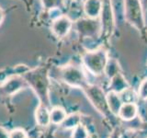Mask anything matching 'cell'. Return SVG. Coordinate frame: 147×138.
I'll return each instance as SVG.
<instances>
[{
    "label": "cell",
    "mask_w": 147,
    "mask_h": 138,
    "mask_svg": "<svg viewBox=\"0 0 147 138\" xmlns=\"http://www.w3.org/2000/svg\"><path fill=\"white\" fill-rule=\"evenodd\" d=\"M23 77L25 78L28 85L38 95L40 102L47 106L49 102L48 96V80L44 70L27 71Z\"/></svg>",
    "instance_id": "1"
},
{
    "label": "cell",
    "mask_w": 147,
    "mask_h": 138,
    "mask_svg": "<svg viewBox=\"0 0 147 138\" xmlns=\"http://www.w3.org/2000/svg\"><path fill=\"white\" fill-rule=\"evenodd\" d=\"M83 64L85 67L95 76L104 74L106 64L108 62V53L104 49L88 51L83 55Z\"/></svg>",
    "instance_id": "2"
},
{
    "label": "cell",
    "mask_w": 147,
    "mask_h": 138,
    "mask_svg": "<svg viewBox=\"0 0 147 138\" xmlns=\"http://www.w3.org/2000/svg\"><path fill=\"white\" fill-rule=\"evenodd\" d=\"M125 20L139 31L145 30L144 9L141 0H124Z\"/></svg>",
    "instance_id": "3"
},
{
    "label": "cell",
    "mask_w": 147,
    "mask_h": 138,
    "mask_svg": "<svg viewBox=\"0 0 147 138\" xmlns=\"http://www.w3.org/2000/svg\"><path fill=\"white\" fill-rule=\"evenodd\" d=\"M62 80L67 85L74 87H82L88 85L87 78L82 69L75 66H66L61 68L60 71Z\"/></svg>",
    "instance_id": "4"
},
{
    "label": "cell",
    "mask_w": 147,
    "mask_h": 138,
    "mask_svg": "<svg viewBox=\"0 0 147 138\" xmlns=\"http://www.w3.org/2000/svg\"><path fill=\"white\" fill-rule=\"evenodd\" d=\"M75 27L79 35L84 38H94L101 33V23L98 18H79L76 21Z\"/></svg>",
    "instance_id": "5"
},
{
    "label": "cell",
    "mask_w": 147,
    "mask_h": 138,
    "mask_svg": "<svg viewBox=\"0 0 147 138\" xmlns=\"http://www.w3.org/2000/svg\"><path fill=\"white\" fill-rule=\"evenodd\" d=\"M83 89L86 91L87 98L90 99L91 102L93 103V105L100 112L106 113L107 112H109L106 95L104 94V91L99 87L88 84Z\"/></svg>",
    "instance_id": "6"
},
{
    "label": "cell",
    "mask_w": 147,
    "mask_h": 138,
    "mask_svg": "<svg viewBox=\"0 0 147 138\" xmlns=\"http://www.w3.org/2000/svg\"><path fill=\"white\" fill-rule=\"evenodd\" d=\"M101 33L109 36L114 29V17L111 7V3L109 0H104L103 8L101 12Z\"/></svg>",
    "instance_id": "7"
},
{
    "label": "cell",
    "mask_w": 147,
    "mask_h": 138,
    "mask_svg": "<svg viewBox=\"0 0 147 138\" xmlns=\"http://www.w3.org/2000/svg\"><path fill=\"white\" fill-rule=\"evenodd\" d=\"M73 27L72 20L66 16H60L55 18L52 24V31L57 38H63L65 37Z\"/></svg>",
    "instance_id": "8"
},
{
    "label": "cell",
    "mask_w": 147,
    "mask_h": 138,
    "mask_svg": "<svg viewBox=\"0 0 147 138\" xmlns=\"http://www.w3.org/2000/svg\"><path fill=\"white\" fill-rule=\"evenodd\" d=\"M26 84L28 83L24 77L16 76L5 81L2 86V89L7 95H13L17 93L18 91H20L22 87H24Z\"/></svg>",
    "instance_id": "9"
},
{
    "label": "cell",
    "mask_w": 147,
    "mask_h": 138,
    "mask_svg": "<svg viewBox=\"0 0 147 138\" xmlns=\"http://www.w3.org/2000/svg\"><path fill=\"white\" fill-rule=\"evenodd\" d=\"M83 8L87 18H98L102 12L103 1L102 0H86Z\"/></svg>",
    "instance_id": "10"
},
{
    "label": "cell",
    "mask_w": 147,
    "mask_h": 138,
    "mask_svg": "<svg viewBox=\"0 0 147 138\" xmlns=\"http://www.w3.org/2000/svg\"><path fill=\"white\" fill-rule=\"evenodd\" d=\"M35 122L40 127H47L51 124L50 110L46 105L39 103L38 107L35 110Z\"/></svg>",
    "instance_id": "11"
},
{
    "label": "cell",
    "mask_w": 147,
    "mask_h": 138,
    "mask_svg": "<svg viewBox=\"0 0 147 138\" xmlns=\"http://www.w3.org/2000/svg\"><path fill=\"white\" fill-rule=\"evenodd\" d=\"M106 98H107V103L110 113H112L115 116H118L119 110H121L123 104L121 95L117 93V92L110 90L106 95Z\"/></svg>",
    "instance_id": "12"
},
{
    "label": "cell",
    "mask_w": 147,
    "mask_h": 138,
    "mask_svg": "<svg viewBox=\"0 0 147 138\" xmlns=\"http://www.w3.org/2000/svg\"><path fill=\"white\" fill-rule=\"evenodd\" d=\"M138 114V107L134 102H127L123 103L118 116L123 121H131L134 118H136Z\"/></svg>",
    "instance_id": "13"
},
{
    "label": "cell",
    "mask_w": 147,
    "mask_h": 138,
    "mask_svg": "<svg viewBox=\"0 0 147 138\" xmlns=\"http://www.w3.org/2000/svg\"><path fill=\"white\" fill-rule=\"evenodd\" d=\"M129 86L127 80L125 77L123 76L122 74L119 72L116 76H114L111 79H110V84H109V89L110 90L117 92V93H121L122 91L129 89Z\"/></svg>",
    "instance_id": "14"
},
{
    "label": "cell",
    "mask_w": 147,
    "mask_h": 138,
    "mask_svg": "<svg viewBox=\"0 0 147 138\" xmlns=\"http://www.w3.org/2000/svg\"><path fill=\"white\" fill-rule=\"evenodd\" d=\"M51 115V123L55 124V125H61L62 122L66 118L67 113L66 110L62 107H54L50 110Z\"/></svg>",
    "instance_id": "15"
},
{
    "label": "cell",
    "mask_w": 147,
    "mask_h": 138,
    "mask_svg": "<svg viewBox=\"0 0 147 138\" xmlns=\"http://www.w3.org/2000/svg\"><path fill=\"white\" fill-rule=\"evenodd\" d=\"M81 114H79L78 112L71 113L67 115L66 118L64 119V121L61 124V127L64 129V130H73L78 124L81 123Z\"/></svg>",
    "instance_id": "16"
},
{
    "label": "cell",
    "mask_w": 147,
    "mask_h": 138,
    "mask_svg": "<svg viewBox=\"0 0 147 138\" xmlns=\"http://www.w3.org/2000/svg\"><path fill=\"white\" fill-rule=\"evenodd\" d=\"M121 72V66H119V64L116 59H109L107 64H106L104 74L107 76L109 79L116 76L118 73Z\"/></svg>",
    "instance_id": "17"
},
{
    "label": "cell",
    "mask_w": 147,
    "mask_h": 138,
    "mask_svg": "<svg viewBox=\"0 0 147 138\" xmlns=\"http://www.w3.org/2000/svg\"><path fill=\"white\" fill-rule=\"evenodd\" d=\"M89 137V133L87 128L84 125V124H78L76 127H75L72 130V135L71 138H88Z\"/></svg>",
    "instance_id": "18"
},
{
    "label": "cell",
    "mask_w": 147,
    "mask_h": 138,
    "mask_svg": "<svg viewBox=\"0 0 147 138\" xmlns=\"http://www.w3.org/2000/svg\"><path fill=\"white\" fill-rule=\"evenodd\" d=\"M42 7L47 10L58 9L64 5V0H41Z\"/></svg>",
    "instance_id": "19"
},
{
    "label": "cell",
    "mask_w": 147,
    "mask_h": 138,
    "mask_svg": "<svg viewBox=\"0 0 147 138\" xmlns=\"http://www.w3.org/2000/svg\"><path fill=\"white\" fill-rule=\"evenodd\" d=\"M121 95V98L123 101V103H127V102H134V99H135V94L133 90H131L130 87L124 91H122L121 93H119Z\"/></svg>",
    "instance_id": "20"
},
{
    "label": "cell",
    "mask_w": 147,
    "mask_h": 138,
    "mask_svg": "<svg viewBox=\"0 0 147 138\" xmlns=\"http://www.w3.org/2000/svg\"><path fill=\"white\" fill-rule=\"evenodd\" d=\"M9 138H29V135L23 128H15L9 132Z\"/></svg>",
    "instance_id": "21"
},
{
    "label": "cell",
    "mask_w": 147,
    "mask_h": 138,
    "mask_svg": "<svg viewBox=\"0 0 147 138\" xmlns=\"http://www.w3.org/2000/svg\"><path fill=\"white\" fill-rule=\"evenodd\" d=\"M138 96L142 99L147 100V78L141 82L139 89H138Z\"/></svg>",
    "instance_id": "22"
},
{
    "label": "cell",
    "mask_w": 147,
    "mask_h": 138,
    "mask_svg": "<svg viewBox=\"0 0 147 138\" xmlns=\"http://www.w3.org/2000/svg\"><path fill=\"white\" fill-rule=\"evenodd\" d=\"M0 138H9V132L3 127H0Z\"/></svg>",
    "instance_id": "23"
},
{
    "label": "cell",
    "mask_w": 147,
    "mask_h": 138,
    "mask_svg": "<svg viewBox=\"0 0 147 138\" xmlns=\"http://www.w3.org/2000/svg\"><path fill=\"white\" fill-rule=\"evenodd\" d=\"M4 18H5V13L3 11V9L2 8H0V25L2 24V22L4 20Z\"/></svg>",
    "instance_id": "24"
},
{
    "label": "cell",
    "mask_w": 147,
    "mask_h": 138,
    "mask_svg": "<svg viewBox=\"0 0 147 138\" xmlns=\"http://www.w3.org/2000/svg\"><path fill=\"white\" fill-rule=\"evenodd\" d=\"M141 2H142V7L147 9V0H141Z\"/></svg>",
    "instance_id": "25"
},
{
    "label": "cell",
    "mask_w": 147,
    "mask_h": 138,
    "mask_svg": "<svg viewBox=\"0 0 147 138\" xmlns=\"http://www.w3.org/2000/svg\"><path fill=\"white\" fill-rule=\"evenodd\" d=\"M76 1H82V0H76Z\"/></svg>",
    "instance_id": "26"
}]
</instances>
